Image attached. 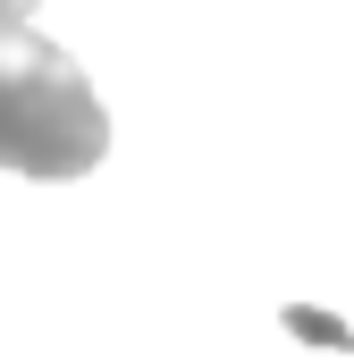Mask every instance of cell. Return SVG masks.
Returning <instances> with one entry per match:
<instances>
[{
  "mask_svg": "<svg viewBox=\"0 0 354 362\" xmlns=\"http://www.w3.org/2000/svg\"><path fill=\"white\" fill-rule=\"evenodd\" d=\"M110 152V118L93 101L85 68L42 42L34 25L0 42V169L17 177H85Z\"/></svg>",
  "mask_w": 354,
  "mask_h": 362,
  "instance_id": "1",
  "label": "cell"
},
{
  "mask_svg": "<svg viewBox=\"0 0 354 362\" xmlns=\"http://www.w3.org/2000/svg\"><path fill=\"white\" fill-rule=\"evenodd\" d=\"M25 17H34V0H0V42H8V34H25Z\"/></svg>",
  "mask_w": 354,
  "mask_h": 362,
  "instance_id": "2",
  "label": "cell"
}]
</instances>
